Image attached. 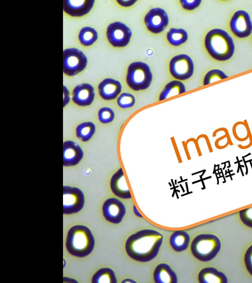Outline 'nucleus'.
Here are the masks:
<instances>
[{
    "mask_svg": "<svg viewBox=\"0 0 252 283\" xmlns=\"http://www.w3.org/2000/svg\"><path fill=\"white\" fill-rule=\"evenodd\" d=\"M163 235L151 229H144L131 234L126 239L125 250L132 259L141 262L150 261L158 254Z\"/></svg>",
    "mask_w": 252,
    "mask_h": 283,
    "instance_id": "nucleus-1",
    "label": "nucleus"
},
{
    "mask_svg": "<svg viewBox=\"0 0 252 283\" xmlns=\"http://www.w3.org/2000/svg\"><path fill=\"white\" fill-rule=\"evenodd\" d=\"M204 46L209 56L219 61L229 60L235 52L232 37L227 31L219 28H213L206 33Z\"/></svg>",
    "mask_w": 252,
    "mask_h": 283,
    "instance_id": "nucleus-2",
    "label": "nucleus"
},
{
    "mask_svg": "<svg viewBox=\"0 0 252 283\" xmlns=\"http://www.w3.org/2000/svg\"><path fill=\"white\" fill-rule=\"evenodd\" d=\"M94 239L90 229L83 225H75L68 231L65 247L71 255L83 257L90 254L94 246Z\"/></svg>",
    "mask_w": 252,
    "mask_h": 283,
    "instance_id": "nucleus-3",
    "label": "nucleus"
},
{
    "mask_svg": "<svg viewBox=\"0 0 252 283\" xmlns=\"http://www.w3.org/2000/svg\"><path fill=\"white\" fill-rule=\"evenodd\" d=\"M219 238L212 234H201L191 241L190 251L197 259L207 262L214 258L220 250Z\"/></svg>",
    "mask_w": 252,
    "mask_h": 283,
    "instance_id": "nucleus-4",
    "label": "nucleus"
},
{
    "mask_svg": "<svg viewBox=\"0 0 252 283\" xmlns=\"http://www.w3.org/2000/svg\"><path fill=\"white\" fill-rule=\"evenodd\" d=\"M152 78L151 69L144 62H133L128 66L126 82L128 86L134 91L147 89L151 84Z\"/></svg>",
    "mask_w": 252,
    "mask_h": 283,
    "instance_id": "nucleus-5",
    "label": "nucleus"
},
{
    "mask_svg": "<svg viewBox=\"0 0 252 283\" xmlns=\"http://www.w3.org/2000/svg\"><path fill=\"white\" fill-rule=\"evenodd\" d=\"M85 55L74 48L66 49L63 51V72L68 76H73L83 71L87 65Z\"/></svg>",
    "mask_w": 252,
    "mask_h": 283,
    "instance_id": "nucleus-6",
    "label": "nucleus"
},
{
    "mask_svg": "<svg viewBox=\"0 0 252 283\" xmlns=\"http://www.w3.org/2000/svg\"><path fill=\"white\" fill-rule=\"evenodd\" d=\"M169 69L173 77L179 81H184L192 76L194 64L189 56L186 54H180L171 59Z\"/></svg>",
    "mask_w": 252,
    "mask_h": 283,
    "instance_id": "nucleus-7",
    "label": "nucleus"
},
{
    "mask_svg": "<svg viewBox=\"0 0 252 283\" xmlns=\"http://www.w3.org/2000/svg\"><path fill=\"white\" fill-rule=\"evenodd\" d=\"M106 34L108 42L112 46L122 48L129 43L132 31L124 23L115 22L108 26Z\"/></svg>",
    "mask_w": 252,
    "mask_h": 283,
    "instance_id": "nucleus-8",
    "label": "nucleus"
},
{
    "mask_svg": "<svg viewBox=\"0 0 252 283\" xmlns=\"http://www.w3.org/2000/svg\"><path fill=\"white\" fill-rule=\"evenodd\" d=\"M85 202L83 192L79 188L69 186L63 187V213L71 214L79 212Z\"/></svg>",
    "mask_w": 252,
    "mask_h": 283,
    "instance_id": "nucleus-9",
    "label": "nucleus"
},
{
    "mask_svg": "<svg viewBox=\"0 0 252 283\" xmlns=\"http://www.w3.org/2000/svg\"><path fill=\"white\" fill-rule=\"evenodd\" d=\"M229 27L237 37H249L252 33V22L249 14L244 10L235 11L230 20Z\"/></svg>",
    "mask_w": 252,
    "mask_h": 283,
    "instance_id": "nucleus-10",
    "label": "nucleus"
},
{
    "mask_svg": "<svg viewBox=\"0 0 252 283\" xmlns=\"http://www.w3.org/2000/svg\"><path fill=\"white\" fill-rule=\"evenodd\" d=\"M145 26L152 33L158 34L164 31L167 27L169 18L164 10L159 7L150 9L144 19Z\"/></svg>",
    "mask_w": 252,
    "mask_h": 283,
    "instance_id": "nucleus-11",
    "label": "nucleus"
},
{
    "mask_svg": "<svg viewBox=\"0 0 252 283\" xmlns=\"http://www.w3.org/2000/svg\"><path fill=\"white\" fill-rule=\"evenodd\" d=\"M102 210L105 219L114 224L120 223L126 213L124 203L115 198L107 199L102 205Z\"/></svg>",
    "mask_w": 252,
    "mask_h": 283,
    "instance_id": "nucleus-12",
    "label": "nucleus"
},
{
    "mask_svg": "<svg viewBox=\"0 0 252 283\" xmlns=\"http://www.w3.org/2000/svg\"><path fill=\"white\" fill-rule=\"evenodd\" d=\"M63 166L72 167L78 164L84 156V152L80 146L71 140L63 143Z\"/></svg>",
    "mask_w": 252,
    "mask_h": 283,
    "instance_id": "nucleus-13",
    "label": "nucleus"
},
{
    "mask_svg": "<svg viewBox=\"0 0 252 283\" xmlns=\"http://www.w3.org/2000/svg\"><path fill=\"white\" fill-rule=\"evenodd\" d=\"M94 96V87L89 84L82 83L77 85L74 88L72 100L79 106H89L93 102Z\"/></svg>",
    "mask_w": 252,
    "mask_h": 283,
    "instance_id": "nucleus-14",
    "label": "nucleus"
},
{
    "mask_svg": "<svg viewBox=\"0 0 252 283\" xmlns=\"http://www.w3.org/2000/svg\"><path fill=\"white\" fill-rule=\"evenodd\" d=\"M110 186L112 193L116 196L123 199L131 198L122 168H119L111 176Z\"/></svg>",
    "mask_w": 252,
    "mask_h": 283,
    "instance_id": "nucleus-15",
    "label": "nucleus"
},
{
    "mask_svg": "<svg viewBox=\"0 0 252 283\" xmlns=\"http://www.w3.org/2000/svg\"><path fill=\"white\" fill-rule=\"evenodd\" d=\"M94 0L63 1V10L72 17H81L88 14L92 9Z\"/></svg>",
    "mask_w": 252,
    "mask_h": 283,
    "instance_id": "nucleus-16",
    "label": "nucleus"
},
{
    "mask_svg": "<svg viewBox=\"0 0 252 283\" xmlns=\"http://www.w3.org/2000/svg\"><path fill=\"white\" fill-rule=\"evenodd\" d=\"M99 96L105 100H112L118 98L122 90L121 83L112 78H106L98 85Z\"/></svg>",
    "mask_w": 252,
    "mask_h": 283,
    "instance_id": "nucleus-17",
    "label": "nucleus"
},
{
    "mask_svg": "<svg viewBox=\"0 0 252 283\" xmlns=\"http://www.w3.org/2000/svg\"><path fill=\"white\" fill-rule=\"evenodd\" d=\"M154 280L156 283H177L178 279L175 272L166 263L158 264L154 272Z\"/></svg>",
    "mask_w": 252,
    "mask_h": 283,
    "instance_id": "nucleus-18",
    "label": "nucleus"
},
{
    "mask_svg": "<svg viewBox=\"0 0 252 283\" xmlns=\"http://www.w3.org/2000/svg\"><path fill=\"white\" fill-rule=\"evenodd\" d=\"M200 283H227V278L222 272L212 267H206L201 269L198 275Z\"/></svg>",
    "mask_w": 252,
    "mask_h": 283,
    "instance_id": "nucleus-19",
    "label": "nucleus"
},
{
    "mask_svg": "<svg viewBox=\"0 0 252 283\" xmlns=\"http://www.w3.org/2000/svg\"><path fill=\"white\" fill-rule=\"evenodd\" d=\"M169 242L172 248L175 251L183 252L188 248L190 242V237L187 232L184 230H177L171 234Z\"/></svg>",
    "mask_w": 252,
    "mask_h": 283,
    "instance_id": "nucleus-20",
    "label": "nucleus"
},
{
    "mask_svg": "<svg viewBox=\"0 0 252 283\" xmlns=\"http://www.w3.org/2000/svg\"><path fill=\"white\" fill-rule=\"evenodd\" d=\"M186 92V87L182 82L179 80H173L165 85L159 94L158 100L162 101Z\"/></svg>",
    "mask_w": 252,
    "mask_h": 283,
    "instance_id": "nucleus-21",
    "label": "nucleus"
},
{
    "mask_svg": "<svg viewBox=\"0 0 252 283\" xmlns=\"http://www.w3.org/2000/svg\"><path fill=\"white\" fill-rule=\"evenodd\" d=\"M96 130L95 124L91 121H85L78 124L75 129L77 138L81 141L87 142L90 141Z\"/></svg>",
    "mask_w": 252,
    "mask_h": 283,
    "instance_id": "nucleus-22",
    "label": "nucleus"
},
{
    "mask_svg": "<svg viewBox=\"0 0 252 283\" xmlns=\"http://www.w3.org/2000/svg\"><path fill=\"white\" fill-rule=\"evenodd\" d=\"M168 42L174 46H179L188 40L187 32L183 28H171L166 33Z\"/></svg>",
    "mask_w": 252,
    "mask_h": 283,
    "instance_id": "nucleus-23",
    "label": "nucleus"
},
{
    "mask_svg": "<svg viewBox=\"0 0 252 283\" xmlns=\"http://www.w3.org/2000/svg\"><path fill=\"white\" fill-rule=\"evenodd\" d=\"M114 271L108 267L99 269L93 276V283H117Z\"/></svg>",
    "mask_w": 252,
    "mask_h": 283,
    "instance_id": "nucleus-24",
    "label": "nucleus"
},
{
    "mask_svg": "<svg viewBox=\"0 0 252 283\" xmlns=\"http://www.w3.org/2000/svg\"><path fill=\"white\" fill-rule=\"evenodd\" d=\"M98 38V33L95 29L90 27L82 28L78 34V39L84 46L93 45Z\"/></svg>",
    "mask_w": 252,
    "mask_h": 283,
    "instance_id": "nucleus-25",
    "label": "nucleus"
},
{
    "mask_svg": "<svg viewBox=\"0 0 252 283\" xmlns=\"http://www.w3.org/2000/svg\"><path fill=\"white\" fill-rule=\"evenodd\" d=\"M227 78L228 76L221 70L213 69L209 71L205 74L203 79V85H206Z\"/></svg>",
    "mask_w": 252,
    "mask_h": 283,
    "instance_id": "nucleus-26",
    "label": "nucleus"
},
{
    "mask_svg": "<svg viewBox=\"0 0 252 283\" xmlns=\"http://www.w3.org/2000/svg\"><path fill=\"white\" fill-rule=\"evenodd\" d=\"M117 103L118 106L122 109L129 108L135 104V98L131 93L123 92L118 97Z\"/></svg>",
    "mask_w": 252,
    "mask_h": 283,
    "instance_id": "nucleus-27",
    "label": "nucleus"
},
{
    "mask_svg": "<svg viewBox=\"0 0 252 283\" xmlns=\"http://www.w3.org/2000/svg\"><path fill=\"white\" fill-rule=\"evenodd\" d=\"M115 118V113L110 108L104 107L100 108L98 112V119L103 124L112 122Z\"/></svg>",
    "mask_w": 252,
    "mask_h": 283,
    "instance_id": "nucleus-28",
    "label": "nucleus"
},
{
    "mask_svg": "<svg viewBox=\"0 0 252 283\" xmlns=\"http://www.w3.org/2000/svg\"><path fill=\"white\" fill-rule=\"evenodd\" d=\"M239 214L242 222L247 226L252 228V207L241 210Z\"/></svg>",
    "mask_w": 252,
    "mask_h": 283,
    "instance_id": "nucleus-29",
    "label": "nucleus"
},
{
    "mask_svg": "<svg viewBox=\"0 0 252 283\" xmlns=\"http://www.w3.org/2000/svg\"><path fill=\"white\" fill-rule=\"evenodd\" d=\"M182 7L187 10H193L197 8L201 4V0H181L180 1Z\"/></svg>",
    "mask_w": 252,
    "mask_h": 283,
    "instance_id": "nucleus-30",
    "label": "nucleus"
},
{
    "mask_svg": "<svg viewBox=\"0 0 252 283\" xmlns=\"http://www.w3.org/2000/svg\"><path fill=\"white\" fill-rule=\"evenodd\" d=\"M244 262L247 271L252 276V245L248 248L245 253Z\"/></svg>",
    "mask_w": 252,
    "mask_h": 283,
    "instance_id": "nucleus-31",
    "label": "nucleus"
},
{
    "mask_svg": "<svg viewBox=\"0 0 252 283\" xmlns=\"http://www.w3.org/2000/svg\"><path fill=\"white\" fill-rule=\"evenodd\" d=\"M63 107H64L70 101L69 92L65 85L63 86Z\"/></svg>",
    "mask_w": 252,
    "mask_h": 283,
    "instance_id": "nucleus-32",
    "label": "nucleus"
},
{
    "mask_svg": "<svg viewBox=\"0 0 252 283\" xmlns=\"http://www.w3.org/2000/svg\"><path fill=\"white\" fill-rule=\"evenodd\" d=\"M137 0H117L118 4L123 7H127L135 4Z\"/></svg>",
    "mask_w": 252,
    "mask_h": 283,
    "instance_id": "nucleus-33",
    "label": "nucleus"
},
{
    "mask_svg": "<svg viewBox=\"0 0 252 283\" xmlns=\"http://www.w3.org/2000/svg\"><path fill=\"white\" fill-rule=\"evenodd\" d=\"M133 212H134L135 215H136V216H137L138 217L142 218V215L139 212V211H138L137 208L136 207V206L135 205L133 206Z\"/></svg>",
    "mask_w": 252,
    "mask_h": 283,
    "instance_id": "nucleus-34",
    "label": "nucleus"
},
{
    "mask_svg": "<svg viewBox=\"0 0 252 283\" xmlns=\"http://www.w3.org/2000/svg\"><path fill=\"white\" fill-rule=\"evenodd\" d=\"M122 283H135L136 282L134 281H133V280H132V279H126L123 280V281H122Z\"/></svg>",
    "mask_w": 252,
    "mask_h": 283,
    "instance_id": "nucleus-35",
    "label": "nucleus"
}]
</instances>
